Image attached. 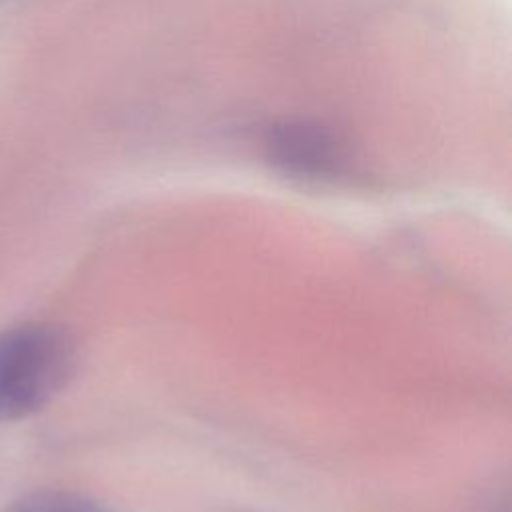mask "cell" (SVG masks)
I'll return each instance as SVG.
<instances>
[{"instance_id": "6da1fadb", "label": "cell", "mask_w": 512, "mask_h": 512, "mask_svg": "<svg viewBox=\"0 0 512 512\" xmlns=\"http://www.w3.org/2000/svg\"><path fill=\"white\" fill-rule=\"evenodd\" d=\"M76 342L54 322H26L0 332V422L26 418L68 384Z\"/></svg>"}, {"instance_id": "7a4b0ae2", "label": "cell", "mask_w": 512, "mask_h": 512, "mask_svg": "<svg viewBox=\"0 0 512 512\" xmlns=\"http://www.w3.org/2000/svg\"><path fill=\"white\" fill-rule=\"evenodd\" d=\"M6 512H106L98 502L70 494V492H38L30 494L12 506Z\"/></svg>"}]
</instances>
